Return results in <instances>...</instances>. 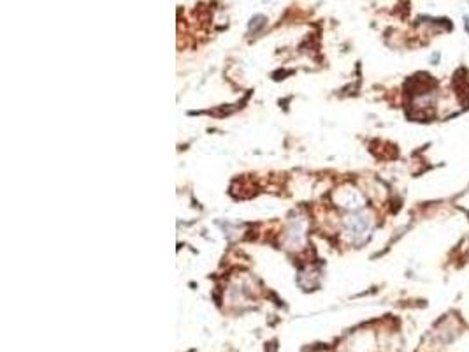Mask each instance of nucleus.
Listing matches in <instances>:
<instances>
[{"label": "nucleus", "instance_id": "f257e3e1", "mask_svg": "<svg viewBox=\"0 0 469 352\" xmlns=\"http://www.w3.org/2000/svg\"><path fill=\"white\" fill-rule=\"evenodd\" d=\"M348 233L352 234L354 242H362L369 233V220L366 215H352L348 219Z\"/></svg>", "mask_w": 469, "mask_h": 352}]
</instances>
